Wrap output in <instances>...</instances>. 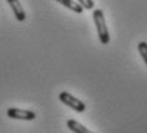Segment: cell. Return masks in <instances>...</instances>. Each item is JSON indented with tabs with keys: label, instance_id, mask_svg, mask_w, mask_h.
Here are the masks:
<instances>
[{
	"label": "cell",
	"instance_id": "6da1fadb",
	"mask_svg": "<svg viewBox=\"0 0 147 133\" xmlns=\"http://www.w3.org/2000/svg\"><path fill=\"white\" fill-rule=\"evenodd\" d=\"M92 17H94L95 26H96V30H97L98 40H100V42L102 45H109L110 33H109V30H107L105 16H104L102 9H95L94 13H92Z\"/></svg>",
	"mask_w": 147,
	"mask_h": 133
},
{
	"label": "cell",
	"instance_id": "7a4b0ae2",
	"mask_svg": "<svg viewBox=\"0 0 147 133\" xmlns=\"http://www.w3.org/2000/svg\"><path fill=\"white\" fill-rule=\"evenodd\" d=\"M59 100H60V103H63L65 106L70 107V109H73L77 113H83L87 107L83 101L80 100V99H77V97H74L72 93H69L67 91H63V92L59 93Z\"/></svg>",
	"mask_w": 147,
	"mask_h": 133
},
{
	"label": "cell",
	"instance_id": "3957f363",
	"mask_svg": "<svg viewBox=\"0 0 147 133\" xmlns=\"http://www.w3.org/2000/svg\"><path fill=\"white\" fill-rule=\"evenodd\" d=\"M7 115L10 119L16 120H27L32 122L36 119V113L28 109H19V107H9L7 110Z\"/></svg>",
	"mask_w": 147,
	"mask_h": 133
},
{
	"label": "cell",
	"instance_id": "277c9868",
	"mask_svg": "<svg viewBox=\"0 0 147 133\" xmlns=\"http://www.w3.org/2000/svg\"><path fill=\"white\" fill-rule=\"evenodd\" d=\"M7 1H8V4L10 5V8H12V12L14 16H16L17 21L18 22L26 21V12H24L23 7L21 5L19 0H7Z\"/></svg>",
	"mask_w": 147,
	"mask_h": 133
},
{
	"label": "cell",
	"instance_id": "5b68a950",
	"mask_svg": "<svg viewBox=\"0 0 147 133\" xmlns=\"http://www.w3.org/2000/svg\"><path fill=\"white\" fill-rule=\"evenodd\" d=\"M67 127L73 133H94L92 131H90L88 128H86L83 124H81L80 122H77L74 119H68L67 120Z\"/></svg>",
	"mask_w": 147,
	"mask_h": 133
},
{
	"label": "cell",
	"instance_id": "8992f818",
	"mask_svg": "<svg viewBox=\"0 0 147 133\" xmlns=\"http://www.w3.org/2000/svg\"><path fill=\"white\" fill-rule=\"evenodd\" d=\"M55 1L59 3V4H61L63 7H65L67 9L77 13V14H82L83 13V10H84L77 1H74V0H55Z\"/></svg>",
	"mask_w": 147,
	"mask_h": 133
},
{
	"label": "cell",
	"instance_id": "52a82bcc",
	"mask_svg": "<svg viewBox=\"0 0 147 133\" xmlns=\"http://www.w3.org/2000/svg\"><path fill=\"white\" fill-rule=\"evenodd\" d=\"M138 53L142 56L143 61H145V64L147 65V42L146 41H141L138 44Z\"/></svg>",
	"mask_w": 147,
	"mask_h": 133
},
{
	"label": "cell",
	"instance_id": "ba28073f",
	"mask_svg": "<svg viewBox=\"0 0 147 133\" xmlns=\"http://www.w3.org/2000/svg\"><path fill=\"white\" fill-rule=\"evenodd\" d=\"M77 3L83 8V9H87V10L94 9V7H95L94 0H77Z\"/></svg>",
	"mask_w": 147,
	"mask_h": 133
}]
</instances>
